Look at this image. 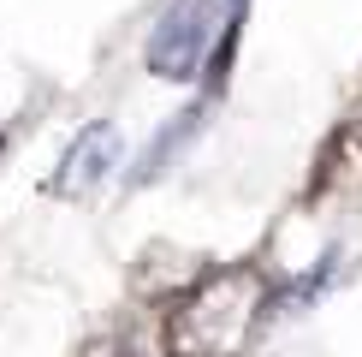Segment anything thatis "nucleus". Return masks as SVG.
<instances>
[{
  "label": "nucleus",
  "instance_id": "nucleus-1",
  "mask_svg": "<svg viewBox=\"0 0 362 357\" xmlns=\"http://www.w3.org/2000/svg\"><path fill=\"white\" fill-rule=\"evenodd\" d=\"M262 310H267L262 268H250V262L214 268L173 304L167 346H173V357H244L250 334L262 327Z\"/></svg>",
  "mask_w": 362,
  "mask_h": 357
},
{
  "label": "nucleus",
  "instance_id": "nucleus-2",
  "mask_svg": "<svg viewBox=\"0 0 362 357\" xmlns=\"http://www.w3.org/2000/svg\"><path fill=\"white\" fill-rule=\"evenodd\" d=\"M214 12H220L214 0H173L167 18L148 36V72H160V78H190L202 48H208V36H214Z\"/></svg>",
  "mask_w": 362,
  "mask_h": 357
},
{
  "label": "nucleus",
  "instance_id": "nucleus-3",
  "mask_svg": "<svg viewBox=\"0 0 362 357\" xmlns=\"http://www.w3.org/2000/svg\"><path fill=\"white\" fill-rule=\"evenodd\" d=\"M119 149H125V137H119V125H89L78 143L66 149V161H59V173L48 178L54 197H89V191L101 185L113 167H119Z\"/></svg>",
  "mask_w": 362,
  "mask_h": 357
},
{
  "label": "nucleus",
  "instance_id": "nucleus-4",
  "mask_svg": "<svg viewBox=\"0 0 362 357\" xmlns=\"http://www.w3.org/2000/svg\"><path fill=\"white\" fill-rule=\"evenodd\" d=\"M196 119H202L196 108H190V113H178L173 125H167V137H160V143H148V155H143V167H137V178H148V173H160V167H167V155H173V149H178V143H185L190 131H196Z\"/></svg>",
  "mask_w": 362,
  "mask_h": 357
},
{
  "label": "nucleus",
  "instance_id": "nucleus-5",
  "mask_svg": "<svg viewBox=\"0 0 362 357\" xmlns=\"http://www.w3.org/2000/svg\"><path fill=\"white\" fill-rule=\"evenodd\" d=\"M351 137H356V143H362V119H356V131H351Z\"/></svg>",
  "mask_w": 362,
  "mask_h": 357
},
{
  "label": "nucleus",
  "instance_id": "nucleus-6",
  "mask_svg": "<svg viewBox=\"0 0 362 357\" xmlns=\"http://www.w3.org/2000/svg\"><path fill=\"white\" fill-rule=\"evenodd\" d=\"M226 6H244V0H226Z\"/></svg>",
  "mask_w": 362,
  "mask_h": 357
},
{
  "label": "nucleus",
  "instance_id": "nucleus-7",
  "mask_svg": "<svg viewBox=\"0 0 362 357\" xmlns=\"http://www.w3.org/2000/svg\"><path fill=\"white\" fill-rule=\"evenodd\" d=\"M0 149H6V137H0Z\"/></svg>",
  "mask_w": 362,
  "mask_h": 357
}]
</instances>
